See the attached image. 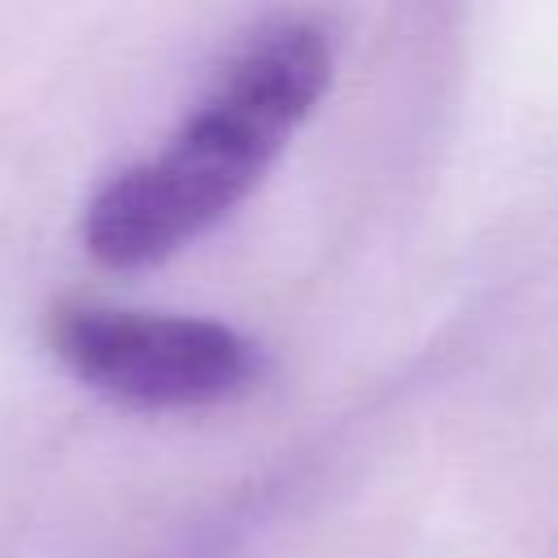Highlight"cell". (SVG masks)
<instances>
[{"label":"cell","instance_id":"1","mask_svg":"<svg viewBox=\"0 0 558 558\" xmlns=\"http://www.w3.org/2000/svg\"><path fill=\"white\" fill-rule=\"evenodd\" d=\"M336 78V39L314 17L253 31L209 92L144 161L113 174L83 214L96 262L140 270L214 231L279 161Z\"/></svg>","mask_w":558,"mask_h":558},{"label":"cell","instance_id":"2","mask_svg":"<svg viewBox=\"0 0 558 558\" xmlns=\"http://www.w3.org/2000/svg\"><path fill=\"white\" fill-rule=\"evenodd\" d=\"M48 340L74 379L131 410L222 405L262 375L257 340L201 314L65 305Z\"/></svg>","mask_w":558,"mask_h":558}]
</instances>
